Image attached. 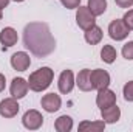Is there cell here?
Masks as SVG:
<instances>
[{
  "label": "cell",
  "mask_w": 133,
  "mask_h": 132,
  "mask_svg": "<svg viewBox=\"0 0 133 132\" xmlns=\"http://www.w3.org/2000/svg\"><path fill=\"white\" fill-rule=\"evenodd\" d=\"M23 44L36 58H46L56 50V40L45 22H31L25 25Z\"/></svg>",
  "instance_id": "obj_1"
},
{
  "label": "cell",
  "mask_w": 133,
  "mask_h": 132,
  "mask_svg": "<svg viewBox=\"0 0 133 132\" xmlns=\"http://www.w3.org/2000/svg\"><path fill=\"white\" fill-rule=\"evenodd\" d=\"M53 78H54V71L50 67H42V68L36 70L34 73L30 75L28 87L33 92H43V90H46L51 86Z\"/></svg>",
  "instance_id": "obj_2"
},
{
  "label": "cell",
  "mask_w": 133,
  "mask_h": 132,
  "mask_svg": "<svg viewBox=\"0 0 133 132\" xmlns=\"http://www.w3.org/2000/svg\"><path fill=\"white\" fill-rule=\"evenodd\" d=\"M129 34H130V30L127 28V25L124 23L122 19H115V20L110 22V25H108V36L113 40H116V42L124 40Z\"/></svg>",
  "instance_id": "obj_3"
},
{
  "label": "cell",
  "mask_w": 133,
  "mask_h": 132,
  "mask_svg": "<svg viewBox=\"0 0 133 132\" xmlns=\"http://www.w3.org/2000/svg\"><path fill=\"white\" fill-rule=\"evenodd\" d=\"M76 22L79 25V28H82L84 31L91 28L93 25H96V17L91 14V11L87 6H79L76 11Z\"/></svg>",
  "instance_id": "obj_4"
},
{
  "label": "cell",
  "mask_w": 133,
  "mask_h": 132,
  "mask_svg": "<svg viewBox=\"0 0 133 132\" xmlns=\"http://www.w3.org/2000/svg\"><path fill=\"white\" fill-rule=\"evenodd\" d=\"M90 79H91L93 90H102V89H107L110 86V75L107 70H102V68L91 70Z\"/></svg>",
  "instance_id": "obj_5"
},
{
  "label": "cell",
  "mask_w": 133,
  "mask_h": 132,
  "mask_svg": "<svg viewBox=\"0 0 133 132\" xmlns=\"http://www.w3.org/2000/svg\"><path fill=\"white\" fill-rule=\"evenodd\" d=\"M22 123H23V126L26 128V129H30V131H37L39 128H42V124H43V117H42V113L39 112V110H26L25 112V115H23V118H22Z\"/></svg>",
  "instance_id": "obj_6"
},
{
  "label": "cell",
  "mask_w": 133,
  "mask_h": 132,
  "mask_svg": "<svg viewBox=\"0 0 133 132\" xmlns=\"http://www.w3.org/2000/svg\"><path fill=\"white\" fill-rule=\"evenodd\" d=\"M19 103L16 98H5L3 101H0V117L3 118H14L19 113Z\"/></svg>",
  "instance_id": "obj_7"
},
{
  "label": "cell",
  "mask_w": 133,
  "mask_h": 132,
  "mask_svg": "<svg viewBox=\"0 0 133 132\" xmlns=\"http://www.w3.org/2000/svg\"><path fill=\"white\" fill-rule=\"evenodd\" d=\"M40 104H42L43 110H46L48 113H54V112H57L61 109L62 99H61L59 95H56V93H46V95L42 97Z\"/></svg>",
  "instance_id": "obj_8"
},
{
  "label": "cell",
  "mask_w": 133,
  "mask_h": 132,
  "mask_svg": "<svg viewBox=\"0 0 133 132\" xmlns=\"http://www.w3.org/2000/svg\"><path fill=\"white\" fill-rule=\"evenodd\" d=\"M76 81H74V75L71 70H64L59 76V82H57V87H59V92L61 93H71L73 87H74Z\"/></svg>",
  "instance_id": "obj_9"
},
{
  "label": "cell",
  "mask_w": 133,
  "mask_h": 132,
  "mask_svg": "<svg viewBox=\"0 0 133 132\" xmlns=\"http://www.w3.org/2000/svg\"><path fill=\"white\" fill-rule=\"evenodd\" d=\"M28 81H25L23 78H14L11 81V86H9V92H11V97L16 99L23 98L26 93H28Z\"/></svg>",
  "instance_id": "obj_10"
},
{
  "label": "cell",
  "mask_w": 133,
  "mask_h": 132,
  "mask_svg": "<svg viewBox=\"0 0 133 132\" xmlns=\"http://www.w3.org/2000/svg\"><path fill=\"white\" fill-rule=\"evenodd\" d=\"M11 65L17 71H25L28 67L31 65V58L25 51H17L11 56Z\"/></svg>",
  "instance_id": "obj_11"
},
{
  "label": "cell",
  "mask_w": 133,
  "mask_h": 132,
  "mask_svg": "<svg viewBox=\"0 0 133 132\" xmlns=\"http://www.w3.org/2000/svg\"><path fill=\"white\" fill-rule=\"evenodd\" d=\"M96 104H98L99 109H105V107H110V106L116 104V93L113 90H110L108 87L102 89V90H98Z\"/></svg>",
  "instance_id": "obj_12"
},
{
  "label": "cell",
  "mask_w": 133,
  "mask_h": 132,
  "mask_svg": "<svg viewBox=\"0 0 133 132\" xmlns=\"http://www.w3.org/2000/svg\"><path fill=\"white\" fill-rule=\"evenodd\" d=\"M101 117L105 121V124H115L121 118V109L116 104H113L110 107H105V109H101Z\"/></svg>",
  "instance_id": "obj_13"
},
{
  "label": "cell",
  "mask_w": 133,
  "mask_h": 132,
  "mask_svg": "<svg viewBox=\"0 0 133 132\" xmlns=\"http://www.w3.org/2000/svg\"><path fill=\"white\" fill-rule=\"evenodd\" d=\"M90 73L91 70L90 68H84L77 73V78H76V86L82 90V92H90L93 90V86H91V79H90Z\"/></svg>",
  "instance_id": "obj_14"
},
{
  "label": "cell",
  "mask_w": 133,
  "mask_h": 132,
  "mask_svg": "<svg viewBox=\"0 0 133 132\" xmlns=\"http://www.w3.org/2000/svg\"><path fill=\"white\" fill-rule=\"evenodd\" d=\"M17 40H19V36H17V31H16L14 28L6 27V28L2 30V33H0V44H2V45H5V47H12V45L17 44Z\"/></svg>",
  "instance_id": "obj_15"
},
{
  "label": "cell",
  "mask_w": 133,
  "mask_h": 132,
  "mask_svg": "<svg viewBox=\"0 0 133 132\" xmlns=\"http://www.w3.org/2000/svg\"><path fill=\"white\" fill-rule=\"evenodd\" d=\"M102 36H104V33H102V30H101L98 25H93L91 28L85 30V34H84L87 44H90V45H96V44H99L101 40H102Z\"/></svg>",
  "instance_id": "obj_16"
},
{
  "label": "cell",
  "mask_w": 133,
  "mask_h": 132,
  "mask_svg": "<svg viewBox=\"0 0 133 132\" xmlns=\"http://www.w3.org/2000/svg\"><path fill=\"white\" fill-rule=\"evenodd\" d=\"M105 129V121H82L77 128L79 132H101Z\"/></svg>",
  "instance_id": "obj_17"
},
{
  "label": "cell",
  "mask_w": 133,
  "mask_h": 132,
  "mask_svg": "<svg viewBox=\"0 0 133 132\" xmlns=\"http://www.w3.org/2000/svg\"><path fill=\"white\" fill-rule=\"evenodd\" d=\"M87 8L91 11V14H93L95 17L102 16V14L107 11V0H88Z\"/></svg>",
  "instance_id": "obj_18"
},
{
  "label": "cell",
  "mask_w": 133,
  "mask_h": 132,
  "mask_svg": "<svg viewBox=\"0 0 133 132\" xmlns=\"http://www.w3.org/2000/svg\"><path fill=\"white\" fill-rule=\"evenodd\" d=\"M54 129L57 132H70L73 129V118L68 117V115L59 117L54 123Z\"/></svg>",
  "instance_id": "obj_19"
},
{
  "label": "cell",
  "mask_w": 133,
  "mask_h": 132,
  "mask_svg": "<svg viewBox=\"0 0 133 132\" xmlns=\"http://www.w3.org/2000/svg\"><path fill=\"white\" fill-rule=\"evenodd\" d=\"M116 56H118V53H116V50H115L113 45H104L102 47V50H101V59L105 64H113L116 61Z\"/></svg>",
  "instance_id": "obj_20"
},
{
  "label": "cell",
  "mask_w": 133,
  "mask_h": 132,
  "mask_svg": "<svg viewBox=\"0 0 133 132\" xmlns=\"http://www.w3.org/2000/svg\"><path fill=\"white\" fill-rule=\"evenodd\" d=\"M122 93H124V99H125V101L133 103V81H129V82L124 86Z\"/></svg>",
  "instance_id": "obj_21"
},
{
  "label": "cell",
  "mask_w": 133,
  "mask_h": 132,
  "mask_svg": "<svg viewBox=\"0 0 133 132\" xmlns=\"http://www.w3.org/2000/svg\"><path fill=\"white\" fill-rule=\"evenodd\" d=\"M122 56L129 61H133V40L127 42L124 47H122Z\"/></svg>",
  "instance_id": "obj_22"
},
{
  "label": "cell",
  "mask_w": 133,
  "mask_h": 132,
  "mask_svg": "<svg viewBox=\"0 0 133 132\" xmlns=\"http://www.w3.org/2000/svg\"><path fill=\"white\" fill-rule=\"evenodd\" d=\"M122 20H124V23L127 25V28L132 31V30H133V9H129V11L124 14Z\"/></svg>",
  "instance_id": "obj_23"
},
{
  "label": "cell",
  "mask_w": 133,
  "mask_h": 132,
  "mask_svg": "<svg viewBox=\"0 0 133 132\" xmlns=\"http://www.w3.org/2000/svg\"><path fill=\"white\" fill-rule=\"evenodd\" d=\"M61 3L66 9H77L81 6V0H61Z\"/></svg>",
  "instance_id": "obj_24"
},
{
  "label": "cell",
  "mask_w": 133,
  "mask_h": 132,
  "mask_svg": "<svg viewBox=\"0 0 133 132\" xmlns=\"http://www.w3.org/2000/svg\"><path fill=\"white\" fill-rule=\"evenodd\" d=\"M115 3L119 8H130V6H133V0H115Z\"/></svg>",
  "instance_id": "obj_25"
},
{
  "label": "cell",
  "mask_w": 133,
  "mask_h": 132,
  "mask_svg": "<svg viewBox=\"0 0 133 132\" xmlns=\"http://www.w3.org/2000/svg\"><path fill=\"white\" fill-rule=\"evenodd\" d=\"M5 86H6V79H5V75L0 73V92L5 90Z\"/></svg>",
  "instance_id": "obj_26"
},
{
  "label": "cell",
  "mask_w": 133,
  "mask_h": 132,
  "mask_svg": "<svg viewBox=\"0 0 133 132\" xmlns=\"http://www.w3.org/2000/svg\"><path fill=\"white\" fill-rule=\"evenodd\" d=\"M9 5V0H0V9H3V8H6Z\"/></svg>",
  "instance_id": "obj_27"
},
{
  "label": "cell",
  "mask_w": 133,
  "mask_h": 132,
  "mask_svg": "<svg viewBox=\"0 0 133 132\" xmlns=\"http://www.w3.org/2000/svg\"><path fill=\"white\" fill-rule=\"evenodd\" d=\"M2 17H3V13H2V9H0V20H2Z\"/></svg>",
  "instance_id": "obj_28"
},
{
  "label": "cell",
  "mask_w": 133,
  "mask_h": 132,
  "mask_svg": "<svg viewBox=\"0 0 133 132\" xmlns=\"http://www.w3.org/2000/svg\"><path fill=\"white\" fill-rule=\"evenodd\" d=\"M14 2H25V0H14Z\"/></svg>",
  "instance_id": "obj_29"
}]
</instances>
